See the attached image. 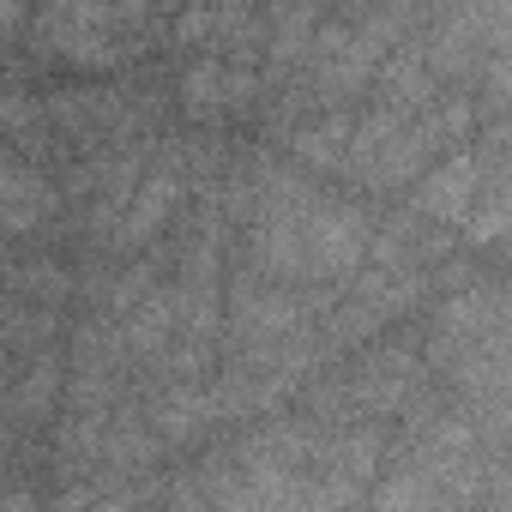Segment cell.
Masks as SVG:
<instances>
[{
	"label": "cell",
	"instance_id": "3957f363",
	"mask_svg": "<svg viewBox=\"0 0 512 512\" xmlns=\"http://www.w3.org/2000/svg\"><path fill=\"white\" fill-rule=\"evenodd\" d=\"M506 163V121H488V127H476L458 151H446L434 169H422L416 181H410V199H404V211L410 217H422V223H434V229H464V217H470V205H476V193H482V181L494 175Z\"/></svg>",
	"mask_w": 512,
	"mask_h": 512
},
{
	"label": "cell",
	"instance_id": "ba28073f",
	"mask_svg": "<svg viewBox=\"0 0 512 512\" xmlns=\"http://www.w3.org/2000/svg\"><path fill=\"white\" fill-rule=\"evenodd\" d=\"M25 25H31L25 7H0V31H25Z\"/></svg>",
	"mask_w": 512,
	"mask_h": 512
},
{
	"label": "cell",
	"instance_id": "5b68a950",
	"mask_svg": "<svg viewBox=\"0 0 512 512\" xmlns=\"http://www.w3.org/2000/svg\"><path fill=\"white\" fill-rule=\"evenodd\" d=\"M260 103V67L229 61V55H193L181 73V109L193 121H229Z\"/></svg>",
	"mask_w": 512,
	"mask_h": 512
},
{
	"label": "cell",
	"instance_id": "6da1fadb",
	"mask_svg": "<svg viewBox=\"0 0 512 512\" xmlns=\"http://www.w3.org/2000/svg\"><path fill=\"white\" fill-rule=\"evenodd\" d=\"M482 127L470 91H446L428 109H356L350 145L338 175L368 193H404L422 169H434L446 151H458Z\"/></svg>",
	"mask_w": 512,
	"mask_h": 512
},
{
	"label": "cell",
	"instance_id": "52a82bcc",
	"mask_svg": "<svg viewBox=\"0 0 512 512\" xmlns=\"http://www.w3.org/2000/svg\"><path fill=\"white\" fill-rule=\"evenodd\" d=\"M0 512H43L31 488H13V482H0Z\"/></svg>",
	"mask_w": 512,
	"mask_h": 512
},
{
	"label": "cell",
	"instance_id": "8992f818",
	"mask_svg": "<svg viewBox=\"0 0 512 512\" xmlns=\"http://www.w3.org/2000/svg\"><path fill=\"white\" fill-rule=\"evenodd\" d=\"M61 386H67V362H61L55 344L37 350V356H25V374H13L7 380V398H0V422H7L13 434L19 428H37L61 404Z\"/></svg>",
	"mask_w": 512,
	"mask_h": 512
},
{
	"label": "cell",
	"instance_id": "277c9868",
	"mask_svg": "<svg viewBox=\"0 0 512 512\" xmlns=\"http://www.w3.org/2000/svg\"><path fill=\"white\" fill-rule=\"evenodd\" d=\"M151 25H163V13L151 7H49L31 13L25 31H37L49 55H67L79 67H121L139 55V31Z\"/></svg>",
	"mask_w": 512,
	"mask_h": 512
},
{
	"label": "cell",
	"instance_id": "7a4b0ae2",
	"mask_svg": "<svg viewBox=\"0 0 512 512\" xmlns=\"http://www.w3.org/2000/svg\"><path fill=\"white\" fill-rule=\"evenodd\" d=\"M320 440H326V422L302 410V416H266L241 428L235 440L211 446V464H217L211 512H302V476Z\"/></svg>",
	"mask_w": 512,
	"mask_h": 512
}]
</instances>
